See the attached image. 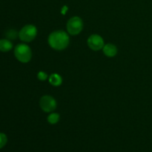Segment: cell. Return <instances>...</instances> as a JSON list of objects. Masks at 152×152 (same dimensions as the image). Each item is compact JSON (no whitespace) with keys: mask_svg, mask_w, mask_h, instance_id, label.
Here are the masks:
<instances>
[{"mask_svg":"<svg viewBox=\"0 0 152 152\" xmlns=\"http://www.w3.org/2000/svg\"><path fill=\"white\" fill-rule=\"evenodd\" d=\"M88 45L91 50L97 51L103 48L105 43L102 37L98 34H92L88 39Z\"/></svg>","mask_w":152,"mask_h":152,"instance_id":"8992f818","label":"cell"},{"mask_svg":"<svg viewBox=\"0 0 152 152\" xmlns=\"http://www.w3.org/2000/svg\"><path fill=\"white\" fill-rule=\"evenodd\" d=\"M39 105L41 109L46 113L53 112L56 108V101L53 96L45 95L39 100Z\"/></svg>","mask_w":152,"mask_h":152,"instance_id":"5b68a950","label":"cell"},{"mask_svg":"<svg viewBox=\"0 0 152 152\" xmlns=\"http://www.w3.org/2000/svg\"><path fill=\"white\" fill-rule=\"evenodd\" d=\"M15 57L22 63H27L32 58V51L31 48L26 44H19L14 49Z\"/></svg>","mask_w":152,"mask_h":152,"instance_id":"7a4b0ae2","label":"cell"},{"mask_svg":"<svg viewBox=\"0 0 152 152\" xmlns=\"http://www.w3.org/2000/svg\"><path fill=\"white\" fill-rule=\"evenodd\" d=\"M37 77L40 81H45V80H47L48 76L47 73L44 72V71H39L37 74Z\"/></svg>","mask_w":152,"mask_h":152,"instance_id":"4fadbf2b","label":"cell"},{"mask_svg":"<svg viewBox=\"0 0 152 152\" xmlns=\"http://www.w3.org/2000/svg\"><path fill=\"white\" fill-rule=\"evenodd\" d=\"M102 50H103L104 54L108 57H113V56H116L117 53V46L114 44H111V43L105 45Z\"/></svg>","mask_w":152,"mask_h":152,"instance_id":"52a82bcc","label":"cell"},{"mask_svg":"<svg viewBox=\"0 0 152 152\" xmlns=\"http://www.w3.org/2000/svg\"><path fill=\"white\" fill-rule=\"evenodd\" d=\"M7 142V137L4 133L0 132V149L6 145Z\"/></svg>","mask_w":152,"mask_h":152,"instance_id":"7c38bea8","label":"cell"},{"mask_svg":"<svg viewBox=\"0 0 152 152\" xmlns=\"http://www.w3.org/2000/svg\"><path fill=\"white\" fill-rule=\"evenodd\" d=\"M67 31L72 36L78 35L83 29V22L79 16H73L67 22Z\"/></svg>","mask_w":152,"mask_h":152,"instance_id":"277c9868","label":"cell"},{"mask_svg":"<svg viewBox=\"0 0 152 152\" xmlns=\"http://www.w3.org/2000/svg\"><path fill=\"white\" fill-rule=\"evenodd\" d=\"M59 114L57 113H51L50 115L48 117V122L50 124L54 125L59 122Z\"/></svg>","mask_w":152,"mask_h":152,"instance_id":"30bf717a","label":"cell"},{"mask_svg":"<svg viewBox=\"0 0 152 152\" xmlns=\"http://www.w3.org/2000/svg\"><path fill=\"white\" fill-rule=\"evenodd\" d=\"M67 10H68V7H67V6H64L63 8H62V14H65V13H66Z\"/></svg>","mask_w":152,"mask_h":152,"instance_id":"5bb4252c","label":"cell"},{"mask_svg":"<svg viewBox=\"0 0 152 152\" xmlns=\"http://www.w3.org/2000/svg\"><path fill=\"white\" fill-rule=\"evenodd\" d=\"M37 35V29L34 25H27L19 32V38L25 42H31Z\"/></svg>","mask_w":152,"mask_h":152,"instance_id":"3957f363","label":"cell"},{"mask_svg":"<svg viewBox=\"0 0 152 152\" xmlns=\"http://www.w3.org/2000/svg\"><path fill=\"white\" fill-rule=\"evenodd\" d=\"M48 42L50 47L56 50H62L66 48L70 43L68 34L64 31H55L49 35Z\"/></svg>","mask_w":152,"mask_h":152,"instance_id":"6da1fadb","label":"cell"},{"mask_svg":"<svg viewBox=\"0 0 152 152\" xmlns=\"http://www.w3.org/2000/svg\"><path fill=\"white\" fill-rule=\"evenodd\" d=\"M48 81L50 85L53 86H59L62 83V78L59 74H52L49 76Z\"/></svg>","mask_w":152,"mask_h":152,"instance_id":"9c48e42d","label":"cell"},{"mask_svg":"<svg viewBox=\"0 0 152 152\" xmlns=\"http://www.w3.org/2000/svg\"><path fill=\"white\" fill-rule=\"evenodd\" d=\"M6 37L9 39H15L17 37H19V33L16 32L14 30H9L6 34Z\"/></svg>","mask_w":152,"mask_h":152,"instance_id":"8fae6325","label":"cell"},{"mask_svg":"<svg viewBox=\"0 0 152 152\" xmlns=\"http://www.w3.org/2000/svg\"><path fill=\"white\" fill-rule=\"evenodd\" d=\"M13 48V44L7 39H0V51L8 52Z\"/></svg>","mask_w":152,"mask_h":152,"instance_id":"ba28073f","label":"cell"}]
</instances>
